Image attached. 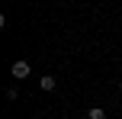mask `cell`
<instances>
[{
    "label": "cell",
    "mask_w": 122,
    "mask_h": 119,
    "mask_svg": "<svg viewBox=\"0 0 122 119\" xmlns=\"http://www.w3.org/2000/svg\"><path fill=\"white\" fill-rule=\"evenodd\" d=\"M29 61H13V68H10V74L13 77H19V81H23V77H29Z\"/></svg>",
    "instance_id": "cell-1"
},
{
    "label": "cell",
    "mask_w": 122,
    "mask_h": 119,
    "mask_svg": "<svg viewBox=\"0 0 122 119\" xmlns=\"http://www.w3.org/2000/svg\"><path fill=\"white\" fill-rule=\"evenodd\" d=\"M39 87H42L45 93H48V90H55V87H58V81H55L51 74H45V77H39Z\"/></svg>",
    "instance_id": "cell-2"
},
{
    "label": "cell",
    "mask_w": 122,
    "mask_h": 119,
    "mask_svg": "<svg viewBox=\"0 0 122 119\" xmlns=\"http://www.w3.org/2000/svg\"><path fill=\"white\" fill-rule=\"evenodd\" d=\"M87 119H106V109H100V106H93L90 113H87Z\"/></svg>",
    "instance_id": "cell-3"
},
{
    "label": "cell",
    "mask_w": 122,
    "mask_h": 119,
    "mask_svg": "<svg viewBox=\"0 0 122 119\" xmlns=\"http://www.w3.org/2000/svg\"><path fill=\"white\" fill-rule=\"evenodd\" d=\"M119 90H122V81H119Z\"/></svg>",
    "instance_id": "cell-4"
},
{
    "label": "cell",
    "mask_w": 122,
    "mask_h": 119,
    "mask_svg": "<svg viewBox=\"0 0 122 119\" xmlns=\"http://www.w3.org/2000/svg\"><path fill=\"white\" fill-rule=\"evenodd\" d=\"M64 119H67V116H64Z\"/></svg>",
    "instance_id": "cell-5"
}]
</instances>
